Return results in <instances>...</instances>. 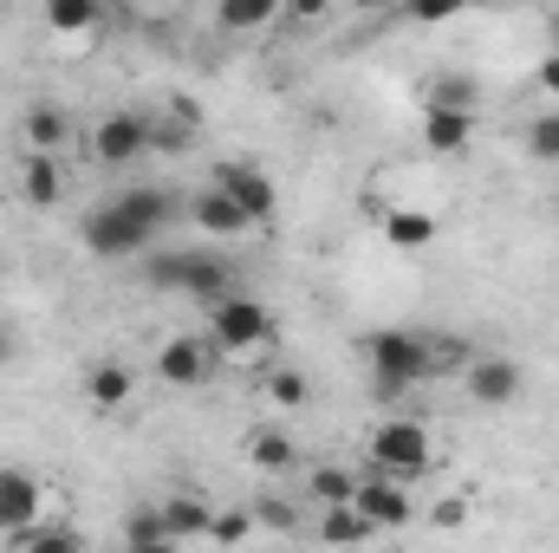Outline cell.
Returning a JSON list of instances; mask_svg holds the SVG:
<instances>
[{
    "instance_id": "cell-1",
    "label": "cell",
    "mask_w": 559,
    "mask_h": 553,
    "mask_svg": "<svg viewBox=\"0 0 559 553\" xmlns=\"http://www.w3.org/2000/svg\"><path fill=\"white\" fill-rule=\"evenodd\" d=\"M365 358H371V391L384 404H397L411 385L462 378L475 352L462 339H436V332H417V326H378V332H365Z\"/></svg>"
},
{
    "instance_id": "cell-2",
    "label": "cell",
    "mask_w": 559,
    "mask_h": 553,
    "mask_svg": "<svg viewBox=\"0 0 559 553\" xmlns=\"http://www.w3.org/2000/svg\"><path fill=\"white\" fill-rule=\"evenodd\" d=\"M143 274H150V286H163V293H189L195 306H222L228 293H241V286H235V261L215 255V248H176V255H156Z\"/></svg>"
},
{
    "instance_id": "cell-3",
    "label": "cell",
    "mask_w": 559,
    "mask_h": 553,
    "mask_svg": "<svg viewBox=\"0 0 559 553\" xmlns=\"http://www.w3.org/2000/svg\"><path fill=\"white\" fill-rule=\"evenodd\" d=\"M429 462H436V443H429V430L417 416H384L365 443V475H384V482H404V489L417 475H429Z\"/></svg>"
},
{
    "instance_id": "cell-4",
    "label": "cell",
    "mask_w": 559,
    "mask_h": 553,
    "mask_svg": "<svg viewBox=\"0 0 559 553\" xmlns=\"http://www.w3.org/2000/svg\"><path fill=\"white\" fill-rule=\"evenodd\" d=\"M209 339H215L222 358H235V352H267L280 339V319L254 299V293H228L222 306H209Z\"/></svg>"
},
{
    "instance_id": "cell-5",
    "label": "cell",
    "mask_w": 559,
    "mask_h": 553,
    "mask_svg": "<svg viewBox=\"0 0 559 553\" xmlns=\"http://www.w3.org/2000/svg\"><path fill=\"white\" fill-rule=\"evenodd\" d=\"M79 242H85L98 261H131V255H150V248H156V235L138 228L111 196H105L98 209H85V215H79Z\"/></svg>"
},
{
    "instance_id": "cell-6",
    "label": "cell",
    "mask_w": 559,
    "mask_h": 553,
    "mask_svg": "<svg viewBox=\"0 0 559 553\" xmlns=\"http://www.w3.org/2000/svg\"><path fill=\"white\" fill-rule=\"evenodd\" d=\"M85 156H92L98 169H124V163L150 156V111H138V105L105 111V118L85 131Z\"/></svg>"
},
{
    "instance_id": "cell-7",
    "label": "cell",
    "mask_w": 559,
    "mask_h": 553,
    "mask_svg": "<svg viewBox=\"0 0 559 553\" xmlns=\"http://www.w3.org/2000/svg\"><path fill=\"white\" fill-rule=\"evenodd\" d=\"M215 372H222V352H215L209 332H176V339L156 345V378L176 385V391H202Z\"/></svg>"
},
{
    "instance_id": "cell-8",
    "label": "cell",
    "mask_w": 559,
    "mask_h": 553,
    "mask_svg": "<svg viewBox=\"0 0 559 553\" xmlns=\"http://www.w3.org/2000/svg\"><path fill=\"white\" fill-rule=\"evenodd\" d=\"M39 521H46V489H39V475L20 469V462H0V541L13 548V541L33 534Z\"/></svg>"
},
{
    "instance_id": "cell-9",
    "label": "cell",
    "mask_w": 559,
    "mask_h": 553,
    "mask_svg": "<svg viewBox=\"0 0 559 553\" xmlns=\"http://www.w3.org/2000/svg\"><path fill=\"white\" fill-rule=\"evenodd\" d=\"M79 138H85L79 118H72L66 105H52V98H39V105L20 111V150H26V156H66Z\"/></svg>"
},
{
    "instance_id": "cell-10",
    "label": "cell",
    "mask_w": 559,
    "mask_h": 553,
    "mask_svg": "<svg viewBox=\"0 0 559 553\" xmlns=\"http://www.w3.org/2000/svg\"><path fill=\"white\" fill-rule=\"evenodd\" d=\"M352 508L365 515V528H371V534H397V528H411V521H417L411 489H404V482H384V475H365V482H358V495H352Z\"/></svg>"
},
{
    "instance_id": "cell-11",
    "label": "cell",
    "mask_w": 559,
    "mask_h": 553,
    "mask_svg": "<svg viewBox=\"0 0 559 553\" xmlns=\"http://www.w3.org/2000/svg\"><path fill=\"white\" fill-rule=\"evenodd\" d=\"M209 183H215V189H222V196H228V202H235V209H241L254 228H261V222H274L280 189L267 183V176H261V169H254V163H241V156H235V163H222Z\"/></svg>"
},
{
    "instance_id": "cell-12",
    "label": "cell",
    "mask_w": 559,
    "mask_h": 553,
    "mask_svg": "<svg viewBox=\"0 0 559 553\" xmlns=\"http://www.w3.org/2000/svg\"><path fill=\"white\" fill-rule=\"evenodd\" d=\"M462 391H468L475 404H488V411H508V404L521 398V365L501 358V352H475L468 372H462Z\"/></svg>"
},
{
    "instance_id": "cell-13",
    "label": "cell",
    "mask_w": 559,
    "mask_h": 553,
    "mask_svg": "<svg viewBox=\"0 0 559 553\" xmlns=\"http://www.w3.org/2000/svg\"><path fill=\"white\" fill-rule=\"evenodd\" d=\"M131 398H138V372H131L124 358H92V365H85V404H92V411L111 416V411H124Z\"/></svg>"
},
{
    "instance_id": "cell-14",
    "label": "cell",
    "mask_w": 559,
    "mask_h": 553,
    "mask_svg": "<svg viewBox=\"0 0 559 553\" xmlns=\"http://www.w3.org/2000/svg\"><path fill=\"white\" fill-rule=\"evenodd\" d=\"M156 515H163V534H169L176 548H189V541H209V521H215V508H209L195 489H176V495H163V502H156Z\"/></svg>"
},
{
    "instance_id": "cell-15",
    "label": "cell",
    "mask_w": 559,
    "mask_h": 553,
    "mask_svg": "<svg viewBox=\"0 0 559 553\" xmlns=\"http://www.w3.org/2000/svg\"><path fill=\"white\" fill-rule=\"evenodd\" d=\"M13 183H20V202H26V209H59V196H66V169H59V156H26V150H20Z\"/></svg>"
},
{
    "instance_id": "cell-16",
    "label": "cell",
    "mask_w": 559,
    "mask_h": 553,
    "mask_svg": "<svg viewBox=\"0 0 559 553\" xmlns=\"http://www.w3.org/2000/svg\"><path fill=\"white\" fill-rule=\"evenodd\" d=\"M182 215H189L202 235H222V242H235V235H248V228H254V222H248V215H241L215 183H209V189H195V196L182 202Z\"/></svg>"
},
{
    "instance_id": "cell-17",
    "label": "cell",
    "mask_w": 559,
    "mask_h": 553,
    "mask_svg": "<svg viewBox=\"0 0 559 553\" xmlns=\"http://www.w3.org/2000/svg\"><path fill=\"white\" fill-rule=\"evenodd\" d=\"M111 202H118V209H124V215H131L138 228H150V235H163V228H169V222L182 215V202H176L169 189H156V183H124V189H118Z\"/></svg>"
},
{
    "instance_id": "cell-18",
    "label": "cell",
    "mask_w": 559,
    "mask_h": 553,
    "mask_svg": "<svg viewBox=\"0 0 559 553\" xmlns=\"http://www.w3.org/2000/svg\"><path fill=\"white\" fill-rule=\"evenodd\" d=\"M475 105H481V79L475 72H429V85H423V111H462V118H475Z\"/></svg>"
},
{
    "instance_id": "cell-19",
    "label": "cell",
    "mask_w": 559,
    "mask_h": 553,
    "mask_svg": "<svg viewBox=\"0 0 559 553\" xmlns=\"http://www.w3.org/2000/svg\"><path fill=\"white\" fill-rule=\"evenodd\" d=\"M195 131H202V111L189 98H169V111H150V150H163V156L189 150Z\"/></svg>"
},
{
    "instance_id": "cell-20",
    "label": "cell",
    "mask_w": 559,
    "mask_h": 553,
    "mask_svg": "<svg viewBox=\"0 0 559 553\" xmlns=\"http://www.w3.org/2000/svg\"><path fill=\"white\" fill-rule=\"evenodd\" d=\"M429 242H436V215H429V209H384V248L423 255Z\"/></svg>"
},
{
    "instance_id": "cell-21",
    "label": "cell",
    "mask_w": 559,
    "mask_h": 553,
    "mask_svg": "<svg viewBox=\"0 0 559 553\" xmlns=\"http://www.w3.org/2000/svg\"><path fill=\"white\" fill-rule=\"evenodd\" d=\"M475 143V118L462 111H423V150L429 156H462Z\"/></svg>"
},
{
    "instance_id": "cell-22",
    "label": "cell",
    "mask_w": 559,
    "mask_h": 553,
    "mask_svg": "<svg viewBox=\"0 0 559 553\" xmlns=\"http://www.w3.org/2000/svg\"><path fill=\"white\" fill-rule=\"evenodd\" d=\"M248 462H254L261 475H286V469H299V443H293L280 423H261V430L248 436Z\"/></svg>"
},
{
    "instance_id": "cell-23",
    "label": "cell",
    "mask_w": 559,
    "mask_h": 553,
    "mask_svg": "<svg viewBox=\"0 0 559 553\" xmlns=\"http://www.w3.org/2000/svg\"><path fill=\"white\" fill-rule=\"evenodd\" d=\"M261 398L286 416V411H306L312 385H306V372H299V365H267V372H261Z\"/></svg>"
},
{
    "instance_id": "cell-24",
    "label": "cell",
    "mask_w": 559,
    "mask_h": 553,
    "mask_svg": "<svg viewBox=\"0 0 559 553\" xmlns=\"http://www.w3.org/2000/svg\"><path fill=\"white\" fill-rule=\"evenodd\" d=\"M215 26L222 33H267V26H280V7L274 0H222Z\"/></svg>"
},
{
    "instance_id": "cell-25",
    "label": "cell",
    "mask_w": 559,
    "mask_h": 553,
    "mask_svg": "<svg viewBox=\"0 0 559 553\" xmlns=\"http://www.w3.org/2000/svg\"><path fill=\"white\" fill-rule=\"evenodd\" d=\"M13 553H85V534L72 521H39L33 534H20Z\"/></svg>"
},
{
    "instance_id": "cell-26",
    "label": "cell",
    "mask_w": 559,
    "mask_h": 553,
    "mask_svg": "<svg viewBox=\"0 0 559 553\" xmlns=\"http://www.w3.org/2000/svg\"><path fill=\"white\" fill-rule=\"evenodd\" d=\"M46 26L66 33V39H79V33H98L105 26V7H92V0H52L46 7Z\"/></svg>"
},
{
    "instance_id": "cell-27",
    "label": "cell",
    "mask_w": 559,
    "mask_h": 553,
    "mask_svg": "<svg viewBox=\"0 0 559 553\" xmlns=\"http://www.w3.org/2000/svg\"><path fill=\"white\" fill-rule=\"evenodd\" d=\"M319 541H325V548H365L371 528H365L358 508H319Z\"/></svg>"
},
{
    "instance_id": "cell-28",
    "label": "cell",
    "mask_w": 559,
    "mask_h": 553,
    "mask_svg": "<svg viewBox=\"0 0 559 553\" xmlns=\"http://www.w3.org/2000/svg\"><path fill=\"white\" fill-rule=\"evenodd\" d=\"M306 489H312V502H319V508H352L358 475H345V469H312V475H306Z\"/></svg>"
},
{
    "instance_id": "cell-29",
    "label": "cell",
    "mask_w": 559,
    "mask_h": 553,
    "mask_svg": "<svg viewBox=\"0 0 559 553\" xmlns=\"http://www.w3.org/2000/svg\"><path fill=\"white\" fill-rule=\"evenodd\" d=\"M248 528H254V508H215L209 541H215V548H241V541H248Z\"/></svg>"
},
{
    "instance_id": "cell-30",
    "label": "cell",
    "mask_w": 559,
    "mask_h": 553,
    "mask_svg": "<svg viewBox=\"0 0 559 553\" xmlns=\"http://www.w3.org/2000/svg\"><path fill=\"white\" fill-rule=\"evenodd\" d=\"M527 156H540V163H559V111H540V118L527 125Z\"/></svg>"
},
{
    "instance_id": "cell-31",
    "label": "cell",
    "mask_w": 559,
    "mask_h": 553,
    "mask_svg": "<svg viewBox=\"0 0 559 553\" xmlns=\"http://www.w3.org/2000/svg\"><path fill=\"white\" fill-rule=\"evenodd\" d=\"M143 541H169L156 508H131V515H124V548H143Z\"/></svg>"
},
{
    "instance_id": "cell-32",
    "label": "cell",
    "mask_w": 559,
    "mask_h": 553,
    "mask_svg": "<svg viewBox=\"0 0 559 553\" xmlns=\"http://www.w3.org/2000/svg\"><path fill=\"white\" fill-rule=\"evenodd\" d=\"M254 521H267V528H293V502H280V495H261V502H254Z\"/></svg>"
},
{
    "instance_id": "cell-33",
    "label": "cell",
    "mask_w": 559,
    "mask_h": 553,
    "mask_svg": "<svg viewBox=\"0 0 559 553\" xmlns=\"http://www.w3.org/2000/svg\"><path fill=\"white\" fill-rule=\"evenodd\" d=\"M429 521H436V528H462V521H468V502H462V495H442V502L429 508Z\"/></svg>"
},
{
    "instance_id": "cell-34",
    "label": "cell",
    "mask_w": 559,
    "mask_h": 553,
    "mask_svg": "<svg viewBox=\"0 0 559 553\" xmlns=\"http://www.w3.org/2000/svg\"><path fill=\"white\" fill-rule=\"evenodd\" d=\"M534 85H540L547 98H559V52H540V66H534Z\"/></svg>"
},
{
    "instance_id": "cell-35",
    "label": "cell",
    "mask_w": 559,
    "mask_h": 553,
    "mask_svg": "<svg viewBox=\"0 0 559 553\" xmlns=\"http://www.w3.org/2000/svg\"><path fill=\"white\" fill-rule=\"evenodd\" d=\"M124 553H182L176 541H143V548H124Z\"/></svg>"
},
{
    "instance_id": "cell-36",
    "label": "cell",
    "mask_w": 559,
    "mask_h": 553,
    "mask_svg": "<svg viewBox=\"0 0 559 553\" xmlns=\"http://www.w3.org/2000/svg\"><path fill=\"white\" fill-rule=\"evenodd\" d=\"M7 365H13V332L0 326V372H7Z\"/></svg>"
},
{
    "instance_id": "cell-37",
    "label": "cell",
    "mask_w": 559,
    "mask_h": 553,
    "mask_svg": "<svg viewBox=\"0 0 559 553\" xmlns=\"http://www.w3.org/2000/svg\"><path fill=\"white\" fill-rule=\"evenodd\" d=\"M547 33H554V46H547V52H559V13H554V20H547Z\"/></svg>"
},
{
    "instance_id": "cell-38",
    "label": "cell",
    "mask_w": 559,
    "mask_h": 553,
    "mask_svg": "<svg viewBox=\"0 0 559 553\" xmlns=\"http://www.w3.org/2000/svg\"><path fill=\"white\" fill-rule=\"evenodd\" d=\"M274 553H293V548H274Z\"/></svg>"
}]
</instances>
